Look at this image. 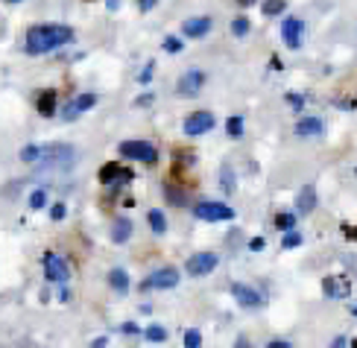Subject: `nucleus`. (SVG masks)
<instances>
[{"instance_id": "9d476101", "label": "nucleus", "mask_w": 357, "mask_h": 348, "mask_svg": "<svg viewBox=\"0 0 357 348\" xmlns=\"http://www.w3.org/2000/svg\"><path fill=\"white\" fill-rule=\"evenodd\" d=\"M41 266H45V278L50 281V284H68V281H71L68 258H62L56 252H47L45 258H41Z\"/></svg>"}, {"instance_id": "9b49d317", "label": "nucleus", "mask_w": 357, "mask_h": 348, "mask_svg": "<svg viewBox=\"0 0 357 348\" xmlns=\"http://www.w3.org/2000/svg\"><path fill=\"white\" fill-rule=\"evenodd\" d=\"M97 103H100V97H97V94H91V91H88V94H79V97H73V100H71L68 105L62 108V121H64V123H73L79 114L91 112V108H94Z\"/></svg>"}, {"instance_id": "f704fd0d", "label": "nucleus", "mask_w": 357, "mask_h": 348, "mask_svg": "<svg viewBox=\"0 0 357 348\" xmlns=\"http://www.w3.org/2000/svg\"><path fill=\"white\" fill-rule=\"evenodd\" d=\"M64 216H68V205H64V202L50 205V220H53V223H62Z\"/></svg>"}, {"instance_id": "7ed1b4c3", "label": "nucleus", "mask_w": 357, "mask_h": 348, "mask_svg": "<svg viewBox=\"0 0 357 348\" xmlns=\"http://www.w3.org/2000/svg\"><path fill=\"white\" fill-rule=\"evenodd\" d=\"M73 161H77V149L71 144H41L38 149V161L36 164L41 167H59V170H68Z\"/></svg>"}, {"instance_id": "72a5a7b5", "label": "nucleus", "mask_w": 357, "mask_h": 348, "mask_svg": "<svg viewBox=\"0 0 357 348\" xmlns=\"http://www.w3.org/2000/svg\"><path fill=\"white\" fill-rule=\"evenodd\" d=\"M153 71H156V62H147L144 68H140V73H138V82L140 85H149V82H153V76H156Z\"/></svg>"}, {"instance_id": "aec40b11", "label": "nucleus", "mask_w": 357, "mask_h": 348, "mask_svg": "<svg viewBox=\"0 0 357 348\" xmlns=\"http://www.w3.org/2000/svg\"><path fill=\"white\" fill-rule=\"evenodd\" d=\"M106 284H109V290L117 293V296H126V293L132 290V278H129L123 266H114V269H109V275H106Z\"/></svg>"}, {"instance_id": "dca6fc26", "label": "nucleus", "mask_w": 357, "mask_h": 348, "mask_svg": "<svg viewBox=\"0 0 357 348\" xmlns=\"http://www.w3.org/2000/svg\"><path fill=\"white\" fill-rule=\"evenodd\" d=\"M322 293H325V299L340 301V299L352 296V284H349V278H343V275H328V278H322Z\"/></svg>"}, {"instance_id": "de8ad7c7", "label": "nucleus", "mask_w": 357, "mask_h": 348, "mask_svg": "<svg viewBox=\"0 0 357 348\" xmlns=\"http://www.w3.org/2000/svg\"><path fill=\"white\" fill-rule=\"evenodd\" d=\"M6 3H21V0H6Z\"/></svg>"}, {"instance_id": "a211bd4d", "label": "nucleus", "mask_w": 357, "mask_h": 348, "mask_svg": "<svg viewBox=\"0 0 357 348\" xmlns=\"http://www.w3.org/2000/svg\"><path fill=\"white\" fill-rule=\"evenodd\" d=\"M132 232H135V223H132V216H114V223L109 228V237H112V243L114 246H123L132 240Z\"/></svg>"}, {"instance_id": "2eb2a0df", "label": "nucleus", "mask_w": 357, "mask_h": 348, "mask_svg": "<svg viewBox=\"0 0 357 348\" xmlns=\"http://www.w3.org/2000/svg\"><path fill=\"white\" fill-rule=\"evenodd\" d=\"M100 184L103 188H123V182H129L132 179V173H129L123 164H117V161H112V164H106L103 170H100Z\"/></svg>"}, {"instance_id": "cd10ccee", "label": "nucleus", "mask_w": 357, "mask_h": 348, "mask_svg": "<svg viewBox=\"0 0 357 348\" xmlns=\"http://www.w3.org/2000/svg\"><path fill=\"white\" fill-rule=\"evenodd\" d=\"M296 220H299L296 211H278L275 214V228L278 232H290V228H296Z\"/></svg>"}, {"instance_id": "37998d69", "label": "nucleus", "mask_w": 357, "mask_h": 348, "mask_svg": "<svg viewBox=\"0 0 357 348\" xmlns=\"http://www.w3.org/2000/svg\"><path fill=\"white\" fill-rule=\"evenodd\" d=\"M94 348H100V345H109V336H97V340L91 343Z\"/></svg>"}, {"instance_id": "b1692460", "label": "nucleus", "mask_w": 357, "mask_h": 348, "mask_svg": "<svg viewBox=\"0 0 357 348\" xmlns=\"http://www.w3.org/2000/svg\"><path fill=\"white\" fill-rule=\"evenodd\" d=\"M225 135H229L232 140H241L246 135V121L241 114H232V117H225Z\"/></svg>"}, {"instance_id": "423d86ee", "label": "nucleus", "mask_w": 357, "mask_h": 348, "mask_svg": "<svg viewBox=\"0 0 357 348\" xmlns=\"http://www.w3.org/2000/svg\"><path fill=\"white\" fill-rule=\"evenodd\" d=\"M214 126H217V117H214V112H208V108H199V112H190L185 121H182V132H185V138H202V135H208Z\"/></svg>"}, {"instance_id": "bb28decb", "label": "nucleus", "mask_w": 357, "mask_h": 348, "mask_svg": "<svg viewBox=\"0 0 357 348\" xmlns=\"http://www.w3.org/2000/svg\"><path fill=\"white\" fill-rule=\"evenodd\" d=\"M229 32L234 38H246L249 32H252V21H249L246 15H237L234 21H232V27H229Z\"/></svg>"}, {"instance_id": "49530a36", "label": "nucleus", "mask_w": 357, "mask_h": 348, "mask_svg": "<svg viewBox=\"0 0 357 348\" xmlns=\"http://www.w3.org/2000/svg\"><path fill=\"white\" fill-rule=\"evenodd\" d=\"M352 316H357V304H354V308H352Z\"/></svg>"}, {"instance_id": "58836bf2", "label": "nucleus", "mask_w": 357, "mask_h": 348, "mask_svg": "<svg viewBox=\"0 0 357 348\" xmlns=\"http://www.w3.org/2000/svg\"><path fill=\"white\" fill-rule=\"evenodd\" d=\"M135 3H138V12H153L158 6V0H135Z\"/></svg>"}, {"instance_id": "a878e982", "label": "nucleus", "mask_w": 357, "mask_h": 348, "mask_svg": "<svg viewBox=\"0 0 357 348\" xmlns=\"http://www.w3.org/2000/svg\"><path fill=\"white\" fill-rule=\"evenodd\" d=\"M140 334L147 336V343H167L170 340V331L164 328V325H147Z\"/></svg>"}, {"instance_id": "ddd939ff", "label": "nucleus", "mask_w": 357, "mask_h": 348, "mask_svg": "<svg viewBox=\"0 0 357 348\" xmlns=\"http://www.w3.org/2000/svg\"><path fill=\"white\" fill-rule=\"evenodd\" d=\"M232 299L237 301V308H243V310H258L264 304V299H261V293L258 290H252L249 284H232Z\"/></svg>"}, {"instance_id": "a19ab883", "label": "nucleus", "mask_w": 357, "mask_h": 348, "mask_svg": "<svg viewBox=\"0 0 357 348\" xmlns=\"http://www.w3.org/2000/svg\"><path fill=\"white\" fill-rule=\"evenodd\" d=\"M290 345H293L290 340H273V343H269V348H290Z\"/></svg>"}, {"instance_id": "ea45409f", "label": "nucleus", "mask_w": 357, "mask_h": 348, "mask_svg": "<svg viewBox=\"0 0 357 348\" xmlns=\"http://www.w3.org/2000/svg\"><path fill=\"white\" fill-rule=\"evenodd\" d=\"M153 100H156V94H149V91H147V94H140V97H138L135 105H153Z\"/></svg>"}, {"instance_id": "f3484780", "label": "nucleus", "mask_w": 357, "mask_h": 348, "mask_svg": "<svg viewBox=\"0 0 357 348\" xmlns=\"http://www.w3.org/2000/svg\"><path fill=\"white\" fill-rule=\"evenodd\" d=\"M317 205H319V197H317V188L313 184H301L299 193H296V205H293V211L299 216H308L317 211Z\"/></svg>"}, {"instance_id": "6e6552de", "label": "nucleus", "mask_w": 357, "mask_h": 348, "mask_svg": "<svg viewBox=\"0 0 357 348\" xmlns=\"http://www.w3.org/2000/svg\"><path fill=\"white\" fill-rule=\"evenodd\" d=\"M205 79H208V73H205L202 68H188L176 79V97L179 100H190V97H197L205 88Z\"/></svg>"}, {"instance_id": "6ab92c4d", "label": "nucleus", "mask_w": 357, "mask_h": 348, "mask_svg": "<svg viewBox=\"0 0 357 348\" xmlns=\"http://www.w3.org/2000/svg\"><path fill=\"white\" fill-rule=\"evenodd\" d=\"M161 197H164V202L170 205V208H188V205H190V190L179 188V184H173V182H164Z\"/></svg>"}, {"instance_id": "393cba45", "label": "nucleus", "mask_w": 357, "mask_h": 348, "mask_svg": "<svg viewBox=\"0 0 357 348\" xmlns=\"http://www.w3.org/2000/svg\"><path fill=\"white\" fill-rule=\"evenodd\" d=\"M261 12H264V18H281V15H287V0H264V3H261Z\"/></svg>"}, {"instance_id": "39448f33", "label": "nucleus", "mask_w": 357, "mask_h": 348, "mask_svg": "<svg viewBox=\"0 0 357 348\" xmlns=\"http://www.w3.org/2000/svg\"><path fill=\"white\" fill-rule=\"evenodd\" d=\"M305 32H308V24L305 18L299 15H284V21H281V41H284L287 50H301L305 47Z\"/></svg>"}, {"instance_id": "f8f14e48", "label": "nucleus", "mask_w": 357, "mask_h": 348, "mask_svg": "<svg viewBox=\"0 0 357 348\" xmlns=\"http://www.w3.org/2000/svg\"><path fill=\"white\" fill-rule=\"evenodd\" d=\"M211 29H214V18H208V15H193V18L182 21V36L190 38V41H199L205 36H211Z\"/></svg>"}, {"instance_id": "c03bdc74", "label": "nucleus", "mask_w": 357, "mask_h": 348, "mask_svg": "<svg viewBox=\"0 0 357 348\" xmlns=\"http://www.w3.org/2000/svg\"><path fill=\"white\" fill-rule=\"evenodd\" d=\"M234 3H237V6H243V9H249V6H255L258 0H234Z\"/></svg>"}, {"instance_id": "1a4fd4ad", "label": "nucleus", "mask_w": 357, "mask_h": 348, "mask_svg": "<svg viewBox=\"0 0 357 348\" xmlns=\"http://www.w3.org/2000/svg\"><path fill=\"white\" fill-rule=\"evenodd\" d=\"M217 266H220V255L217 252H193L185 260V273L190 278H208Z\"/></svg>"}, {"instance_id": "7c9ffc66", "label": "nucleus", "mask_w": 357, "mask_h": 348, "mask_svg": "<svg viewBox=\"0 0 357 348\" xmlns=\"http://www.w3.org/2000/svg\"><path fill=\"white\" fill-rule=\"evenodd\" d=\"M45 205H47V190H45V188H38V190L29 193V208H32V211L45 208Z\"/></svg>"}, {"instance_id": "412c9836", "label": "nucleus", "mask_w": 357, "mask_h": 348, "mask_svg": "<svg viewBox=\"0 0 357 348\" xmlns=\"http://www.w3.org/2000/svg\"><path fill=\"white\" fill-rule=\"evenodd\" d=\"M36 108H38L41 117H53V114H56V108H59V94L53 91V88L38 91L36 94Z\"/></svg>"}, {"instance_id": "a18cd8bd", "label": "nucleus", "mask_w": 357, "mask_h": 348, "mask_svg": "<svg viewBox=\"0 0 357 348\" xmlns=\"http://www.w3.org/2000/svg\"><path fill=\"white\" fill-rule=\"evenodd\" d=\"M106 6H109V12H117V9H121V0H109Z\"/></svg>"}, {"instance_id": "c85d7f7f", "label": "nucleus", "mask_w": 357, "mask_h": 348, "mask_svg": "<svg viewBox=\"0 0 357 348\" xmlns=\"http://www.w3.org/2000/svg\"><path fill=\"white\" fill-rule=\"evenodd\" d=\"M281 234H284V237H281V249H284V252H287V249H296V246L305 243V237H301L296 228H290V232H281Z\"/></svg>"}, {"instance_id": "c756f323", "label": "nucleus", "mask_w": 357, "mask_h": 348, "mask_svg": "<svg viewBox=\"0 0 357 348\" xmlns=\"http://www.w3.org/2000/svg\"><path fill=\"white\" fill-rule=\"evenodd\" d=\"M161 50L170 53V56H179V53L185 50V41H182L179 36H167L164 41H161Z\"/></svg>"}, {"instance_id": "09e8293b", "label": "nucleus", "mask_w": 357, "mask_h": 348, "mask_svg": "<svg viewBox=\"0 0 357 348\" xmlns=\"http://www.w3.org/2000/svg\"><path fill=\"white\" fill-rule=\"evenodd\" d=\"M352 234H354V240H357V228H354V232H352Z\"/></svg>"}, {"instance_id": "4c0bfd02", "label": "nucleus", "mask_w": 357, "mask_h": 348, "mask_svg": "<svg viewBox=\"0 0 357 348\" xmlns=\"http://www.w3.org/2000/svg\"><path fill=\"white\" fill-rule=\"evenodd\" d=\"M267 249V237H252L249 240V252H264Z\"/></svg>"}, {"instance_id": "2f4dec72", "label": "nucleus", "mask_w": 357, "mask_h": 348, "mask_svg": "<svg viewBox=\"0 0 357 348\" xmlns=\"http://www.w3.org/2000/svg\"><path fill=\"white\" fill-rule=\"evenodd\" d=\"M38 149H41V144L24 147V149H21V161H24V164H36V161H38Z\"/></svg>"}, {"instance_id": "5701e85b", "label": "nucleus", "mask_w": 357, "mask_h": 348, "mask_svg": "<svg viewBox=\"0 0 357 348\" xmlns=\"http://www.w3.org/2000/svg\"><path fill=\"white\" fill-rule=\"evenodd\" d=\"M147 220H149V232H153L156 237H164V234H167L170 223H167V214L161 211V208H153V211H147Z\"/></svg>"}, {"instance_id": "4be33fe9", "label": "nucleus", "mask_w": 357, "mask_h": 348, "mask_svg": "<svg viewBox=\"0 0 357 348\" xmlns=\"http://www.w3.org/2000/svg\"><path fill=\"white\" fill-rule=\"evenodd\" d=\"M217 182H220V190L225 193V197H232V193H237V173L232 164H223L217 170Z\"/></svg>"}, {"instance_id": "f03ea898", "label": "nucleus", "mask_w": 357, "mask_h": 348, "mask_svg": "<svg viewBox=\"0 0 357 348\" xmlns=\"http://www.w3.org/2000/svg\"><path fill=\"white\" fill-rule=\"evenodd\" d=\"M117 156H121L123 161H138V164H147V167L158 164L156 144H153V140H144V138H132V140L117 144Z\"/></svg>"}, {"instance_id": "4468645a", "label": "nucleus", "mask_w": 357, "mask_h": 348, "mask_svg": "<svg viewBox=\"0 0 357 348\" xmlns=\"http://www.w3.org/2000/svg\"><path fill=\"white\" fill-rule=\"evenodd\" d=\"M293 135L308 140V138H325V121L322 117H299V121L293 123Z\"/></svg>"}, {"instance_id": "c9c22d12", "label": "nucleus", "mask_w": 357, "mask_h": 348, "mask_svg": "<svg viewBox=\"0 0 357 348\" xmlns=\"http://www.w3.org/2000/svg\"><path fill=\"white\" fill-rule=\"evenodd\" d=\"M202 345V334L197 328H188L185 331V348H199Z\"/></svg>"}, {"instance_id": "e433bc0d", "label": "nucleus", "mask_w": 357, "mask_h": 348, "mask_svg": "<svg viewBox=\"0 0 357 348\" xmlns=\"http://www.w3.org/2000/svg\"><path fill=\"white\" fill-rule=\"evenodd\" d=\"M140 331H144V328H140L138 322H123V325H121V334H123V336H138Z\"/></svg>"}, {"instance_id": "79ce46f5", "label": "nucleus", "mask_w": 357, "mask_h": 348, "mask_svg": "<svg viewBox=\"0 0 357 348\" xmlns=\"http://www.w3.org/2000/svg\"><path fill=\"white\" fill-rule=\"evenodd\" d=\"M331 345H337V348H343V345H349V340H345V336H334V340H331Z\"/></svg>"}, {"instance_id": "f257e3e1", "label": "nucleus", "mask_w": 357, "mask_h": 348, "mask_svg": "<svg viewBox=\"0 0 357 348\" xmlns=\"http://www.w3.org/2000/svg\"><path fill=\"white\" fill-rule=\"evenodd\" d=\"M73 41H77V32L68 24H36L27 29L24 53L27 56H47V53L73 45Z\"/></svg>"}, {"instance_id": "473e14b6", "label": "nucleus", "mask_w": 357, "mask_h": 348, "mask_svg": "<svg viewBox=\"0 0 357 348\" xmlns=\"http://www.w3.org/2000/svg\"><path fill=\"white\" fill-rule=\"evenodd\" d=\"M305 103H308L305 94H299V91H290V94H287V105L293 108V112H301V108H305Z\"/></svg>"}, {"instance_id": "20e7f679", "label": "nucleus", "mask_w": 357, "mask_h": 348, "mask_svg": "<svg viewBox=\"0 0 357 348\" xmlns=\"http://www.w3.org/2000/svg\"><path fill=\"white\" fill-rule=\"evenodd\" d=\"M190 214L197 216L199 223H232L237 211L232 208V205L225 202H211V199H202L197 205H190Z\"/></svg>"}, {"instance_id": "0eeeda50", "label": "nucleus", "mask_w": 357, "mask_h": 348, "mask_svg": "<svg viewBox=\"0 0 357 348\" xmlns=\"http://www.w3.org/2000/svg\"><path fill=\"white\" fill-rule=\"evenodd\" d=\"M182 284V273L176 266H158L140 281V290H176Z\"/></svg>"}]
</instances>
